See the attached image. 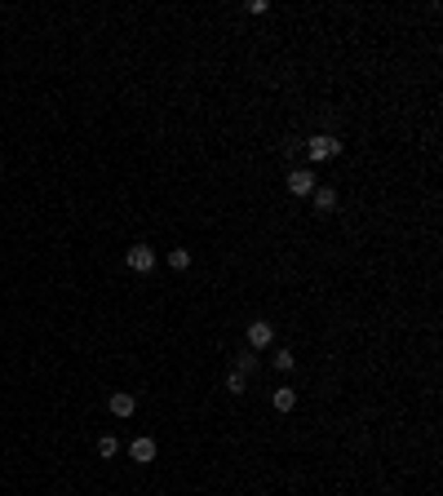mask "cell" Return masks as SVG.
I'll list each match as a JSON object with an SVG mask.
<instances>
[{
  "mask_svg": "<svg viewBox=\"0 0 443 496\" xmlns=\"http://www.w3.org/2000/svg\"><path fill=\"white\" fill-rule=\"evenodd\" d=\"M310 191H315V177H310V169H293V173H288V195L310 200Z\"/></svg>",
  "mask_w": 443,
  "mask_h": 496,
  "instance_id": "4",
  "label": "cell"
},
{
  "mask_svg": "<svg viewBox=\"0 0 443 496\" xmlns=\"http://www.w3.org/2000/svg\"><path fill=\"white\" fill-rule=\"evenodd\" d=\"M134 412H138V394H129V390H116V394H111V417H134Z\"/></svg>",
  "mask_w": 443,
  "mask_h": 496,
  "instance_id": "6",
  "label": "cell"
},
{
  "mask_svg": "<svg viewBox=\"0 0 443 496\" xmlns=\"http://www.w3.org/2000/svg\"><path fill=\"white\" fill-rule=\"evenodd\" d=\"M129 456H134V461H138V466H151V461L160 456V443L142 435V439H134V443H129Z\"/></svg>",
  "mask_w": 443,
  "mask_h": 496,
  "instance_id": "3",
  "label": "cell"
},
{
  "mask_svg": "<svg viewBox=\"0 0 443 496\" xmlns=\"http://www.w3.org/2000/svg\"><path fill=\"white\" fill-rule=\"evenodd\" d=\"M257 368V355H240L235 359V372H253Z\"/></svg>",
  "mask_w": 443,
  "mask_h": 496,
  "instance_id": "12",
  "label": "cell"
},
{
  "mask_svg": "<svg viewBox=\"0 0 443 496\" xmlns=\"http://www.w3.org/2000/svg\"><path fill=\"white\" fill-rule=\"evenodd\" d=\"M341 146H346V142H341V138H333V134H315V138L306 142V151H310V164L337 160V155H341Z\"/></svg>",
  "mask_w": 443,
  "mask_h": 496,
  "instance_id": "1",
  "label": "cell"
},
{
  "mask_svg": "<svg viewBox=\"0 0 443 496\" xmlns=\"http://www.w3.org/2000/svg\"><path fill=\"white\" fill-rule=\"evenodd\" d=\"M271 403H275V412H293L297 408V390H288V386H280L271 394Z\"/></svg>",
  "mask_w": 443,
  "mask_h": 496,
  "instance_id": "8",
  "label": "cell"
},
{
  "mask_svg": "<svg viewBox=\"0 0 443 496\" xmlns=\"http://www.w3.org/2000/svg\"><path fill=\"white\" fill-rule=\"evenodd\" d=\"M169 266L173 271H187L191 266V253H187V248H169Z\"/></svg>",
  "mask_w": 443,
  "mask_h": 496,
  "instance_id": "9",
  "label": "cell"
},
{
  "mask_svg": "<svg viewBox=\"0 0 443 496\" xmlns=\"http://www.w3.org/2000/svg\"><path fill=\"white\" fill-rule=\"evenodd\" d=\"M271 341H275V328H271L266 319H253V324H249V346H253V350H266Z\"/></svg>",
  "mask_w": 443,
  "mask_h": 496,
  "instance_id": "5",
  "label": "cell"
},
{
  "mask_svg": "<svg viewBox=\"0 0 443 496\" xmlns=\"http://www.w3.org/2000/svg\"><path fill=\"white\" fill-rule=\"evenodd\" d=\"M226 390H231V394H244V372H231V377H226Z\"/></svg>",
  "mask_w": 443,
  "mask_h": 496,
  "instance_id": "13",
  "label": "cell"
},
{
  "mask_svg": "<svg viewBox=\"0 0 443 496\" xmlns=\"http://www.w3.org/2000/svg\"><path fill=\"white\" fill-rule=\"evenodd\" d=\"M310 204H315V213H333L337 208V187H315L310 191Z\"/></svg>",
  "mask_w": 443,
  "mask_h": 496,
  "instance_id": "7",
  "label": "cell"
},
{
  "mask_svg": "<svg viewBox=\"0 0 443 496\" xmlns=\"http://www.w3.org/2000/svg\"><path fill=\"white\" fill-rule=\"evenodd\" d=\"M293 363H297V359H293V350H275V368H280V372H288Z\"/></svg>",
  "mask_w": 443,
  "mask_h": 496,
  "instance_id": "11",
  "label": "cell"
},
{
  "mask_svg": "<svg viewBox=\"0 0 443 496\" xmlns=\"http://www.w3.org/2000/svg\"><path fill=\"white\" fill-rule=\"evenodd\" d=\"M155 261H160V257H155V248H151V244H134V248L124 253V266L134 271V275H151V271H155Z\"/></svg>",
  "mask_w": 443,
  "mask_h": 496,
  "instance_id": "2",
  "label": "cell"
},
{
  "mask_svg": "<svg viewBox=\"0 0 443 496\" xmlns=\"http://www.w3.org/2000/svg\"><path fill=\"white\" fill-rule=\"evenodd\" d=\"M120 452V439L116 435H102V439H98V456H116Z\"/></svg>",
  "mask_w": 443,
  "mask_h": 496,
  "instance_id": "10",
  "label": "cell"
}]
</instances>
